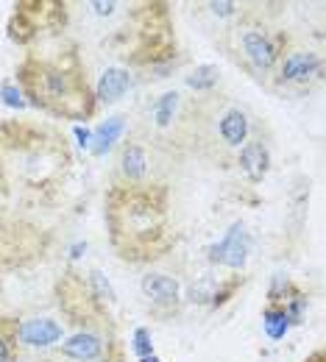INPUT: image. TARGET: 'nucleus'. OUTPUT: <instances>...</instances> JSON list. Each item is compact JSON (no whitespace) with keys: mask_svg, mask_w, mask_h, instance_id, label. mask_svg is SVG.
Returning a JSON list of instances; mask_svg holds the SVG:
<instances>
[{"mask_svg":"<svg viewBox=\"0 0 326 362\" xmlns=\"http://www.w3.org/2000/svg\"><path fill=\"white\" fill-rule=\"evenodd\" d=\"M37 76H40V78H37L34 87H31V92L37 95V103L70 115V103L76 100V98H73L76 90H73L70 76H67L64 70H56V67H40Z\"/></svg>","mask_w":326,"mask_h":362,"instance_id":"nucleus-1","label":"nucleus"},{"mask_svg":"<svg viewBox=\"0 0 326 362\" xmlns=\"http://www.w3.org/2000/svg\"><path fill=\"white\" fill-rule=\"evenodd\" d=\"M248 251H251V240H248L245 226H243V223H232V228L226 231V237L209 248V259L218 262V265H226V268L237 271V268L245 265Z\"/></svg>","mask_w":326,"mask_h":362,"instance_id":"nucleus-2","label":"nucleus"},{"mask_svg":"<svg viewBox=\"0 0 326 362\" xmlns=\"http://www.w3.org/2000/svg\"><path fill=\"white\" fill-rule=\"evenodd\" d=\"M62 334H64V329L53 317H28L17 326V340L25 349H40V351L53 349L62 340Z\"/></svg>","mask_w":326,"mask_h":362,"instance_id":"nucleus-3","label":"nucleus"},{"mask_svg":"<svg viewBox=\"0 0 326 362\" xmlns=\"http://www.w3.org/2000/svg\"><path fill=\"white\" fill-rule=\"evenodd\" d=\"M321 59L313 50H293L284 56L279 67V78L284 84H307L321 76Z\"/></svg>","mask_w":326,"mask_h":362,"instance_id":"nucleus-4","label":"nucleus"},{"mask_svg":"<svg viewBox=\"0 0 326 362\" xmlns=\"http://www.w3.org/2000/svg\"><path fill=\"white\" fill-rule=\"evenodd\" d=\"M243 53L257 70H271L279 59V50L271 42V37L265 31H257V28L243 31Z\"/></svg>","mask_w":326,"mask_h":362,"instance_id":"nucleus-5","label":"nucleus"},{"mask_svg":"<svg viewBox=\"0 0 326 362\" xmlns=\"http://www.w3.org/2000/svg\"><path fill=\"white\" fill-rule=\"evenodd\" d=\"M62 354L76 362H95L103 354V337L95 332H76L62 343Z\"/></svg>","mask_w":326,"mask_h":362,"instance_id":"nucleus-6","label":"nucleus"},{"mask_svg":"<svg viewBox=\"0 0 326 362\" xmlns=\"http://www.w3.org/2000/svg\"><path fill=\"white\" fill-rule=\"evenodd\" d=\"M268 148H265V142L262 139H248V142H243V148H240V170L245 173V179L248 181H262L265 179V173H268Z\"/></svg>","mask_w":326,"mask_h":362,"instance_id":"nucleus-7","label":"nucleus"},{"mask_svg":"<svg viewBox=\"0 0 326 362\" xmlns=\"http://www.w3.org/2000/svg\"><path fill=\"white\" fill-rule=\"evenodd\" d=\"M142 293L151 304H159V307H170L179 301V281L165 276V273H148L142 279Z\"/></svg>","mask_w":326,"mask_h":362,"instance_id":"nucleus-8","label":"nucleus"},{"mask_svg":"<svg viewBox=\"0 0 326 362\" xmlns=\"http://www.w3.org/2000/svg\"><path fill=\"white\" fill-rule=\"evenodd\" d=\"M132 87V73L123 67H109L103 70L100 81H98V100L103 103H115L117 98H123Z\"/></svg>","mask_w":326,"mask_h":362,"instance_id":"nucleus-9","label":"nucleus"},{"mask_svg":"<svg viewBox=\"0 0 326 362\" xmlns=\"http://www.w3.org/2000/svg\"><path fill=\"white\" fill-rule=\"evenodd\" d=\"M218 132H221V139L229 148H240L245 142V134H248V120H245V115L240 109H229V112L221 115Z\"/></svg>","mask_w":326,"mask_h":362,"instance_id":"nucleus-10","label":"nucleus"},{"mask_svg":"<svg viewBox=\"0 0 326 362\" xmlns=\"http://www.w3.org/2000/svg\"><path fill=\"white\" fill-rule=\"evenodd\" d=\"M123 132H126V123H123V117H109L106 123H100L98 126V132L93 134V142L95 145H90L98 156H103L120 136H123Z\"/></svg>","mask_w":326,"mask_h":362,"instance_id":"nucleus-11","label":"nucleus"},{"mask_svg":"<svg viewBox=\"0 0 326 362\" xmlns=\"http://www.w3.org/2000/svg\"><path fill=\"white\" fill-rule=\"evenodd\" d=\"M120 168H123V176L129 181H140L148 173V156L140 145H126L123 148V156H120Z\"/></svg>","mask_w":326,"mask_h":362,"instance_id":"nucleus-12","label":"nucleus"},{"mask_svg":"<svg viewBox=\"0 0 326 362\" xmlns=\"http://www.w3.org/2000/svg\"><path fill=\"white\" fill-rule=\"evenodd\" d=\"M262 329H265V334L271 340H281L287 334V329H290V317L284 313V307H268L262 313Z\"/></svg>","mask_w":326,"mask_h":362,"instance_id":"nucleus-13","label":"nucleus"},{"mask_svg":"<svg viewBox=\"0 0 326 362\" xmlns=\"http://www.w3.org/2000/svg\"><path fill=\"white\" fill-rule=\"evenodd\" d=\"M176 106H179V92H165L153 103V120H156V126H170V120L176 115Z\"/></svg>","mask_w":326,"mask_h":362,"instance_id":"nucleus-14","label":"nucleus"},{"mask_svg":"<svg viewBox=\"0 0 326 362\" xmlns=\"http://www.w3.org/2000/svg\"><path fill=\"white\" fill-rule=\"evenodd\" d=\"M215 81H218V67H212V64L198 67V70L187 78V84H190L192 90H209V87H215Z\"/></svg>","mask_w":326,"mask_h":362,"instance_id":"nucleus-15","label":"nucleus"},{"mask_svg":"<svg viewBox=\"0 0 326 362\" xmlns=\"http://www.w3.org/2000/svg\"><path fill=\"white\" fill-rule=\"evenodd\" d=\"M132 349H134V354H137L140 360L153 354V343H151V332H148V329H137V332H134V343H132Z\"/></svg>","mask_w":326,"mask_h":362,"instance_id":"nucleus-16","label":"nucleus"},{"mask_svg":"<svg viewBox=\"0 0 326 362\" xmlns=\"http://www.w3.org/2000/svg\"><path fill=\"white\" fill-rule=\"evenodd\" d=\"M0 98H3L6 106H14V109L23 106V95H20V90H14V87H3V90H0Z\"/></svg>","mask_w":326,"mask_h":362,"instance_id":"nucleus-17","label":"nucleus"},{"mask_svg":"<svg viewBox=\"0 0 326 362\" xmlns=\"http://www.w3.org/2000/svg\"><path fill=\"white\" fill-rule=\"evenodd\" d=\"M11 343H8V337L0 332V362H11Z\"/></svg>","mask_w":326,"mask_h":362,"instance_id":"nucleus-18","label":"nucleus"},{"mask_svg":"<svg viewBox=\"0 0 326 362\" xmlns=\"http://www.w3.org/2000/svg\"><path fill=\"white\" fill-rule=\"evenodd\" d=\"M209 8L215 11V14H221V17H229V14H234V3H209Z\"/></svg>","mask_w":326,"mask_h":362,"instance_id":"nucleus-19","label":"nucleus"},{"mask_svg":"<svg viewBox=\"0 0 326 362\" xmlns=\"http://www.w3.org/2000/svg\"><path fill=\"white\" fill-rule=\"evenodd\" d=\"M76 136H78V145H81V148H90V145H93V134H90L87 129L76 126Z\"/></svg>","mask_w":326,"mask_h":362,"instance_id":"nucleus-20","label":"nucleus"},{"mask_svg":"<svg viewBox=\"0 0 326 362\" xmlns=\"http://www.w3.org/2000/svg\"><path fill=\"white\" fill-rule=\"evenodd\" d=\"M93 8H95V14H112L115 8H117V3H93Z\"/></svg>","mask_w":326,"mask_h":362,"instance_id":"nucleus-21","label":"nucleus"},{"mask_svg":"<svg viewBox=\"0 0 326 362\" xmlns=\"http://www.w3.org/2000/svg\"><path fill=\"white\" fill-rule=\"evenodd\" d=\"M142 362H162V360H159V357H153V354H151V357H142Z\"/></svg>","mask_w":326,"mask_h":362,"instance_id":"nucleus-22","label":"nucleus"}]
</instances>
